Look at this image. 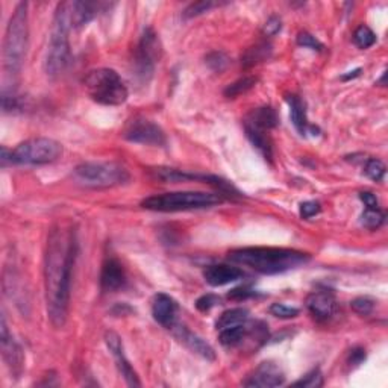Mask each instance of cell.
<instances>
[{
	"mask_svg": "<svg viewBox=\"0 0 388 388\" xmlns=\"http://www.w3.org/2000/svg\"><path fill=\"white\" fill-rule=\"evenodd\" d=\"M253 296H257V292L248 285L237 287V288H234V290H231L228 293V298L232 299V300H246V299L253 298Z\"/></svg>",
	"mask_w": 388,
	"mask_h": 388,
	"instance_id": "cell-37",
	"label": "cell"
},
{
	"mask_svg": "<svg viewBox=\"0 0 388 388\" xmlns=\"http://www.w3.org/2000/svg\"><path fill=\"white\" fill-rule=\"evenodd\" d=\"M359 199L363 201V203L365 205L367 209H378L379 208V201L378 197L370 193V192H363L359 193Z\"/></svg>",
	"mask_w": 388,
	"mask_h": 388,
	"instance_id": "cell-41",
	"label": "cell"
},
{
	"mask_svg": "<svg viewBox=\"0 0 388 388\" xmlns=\"http://www.w3.org/2000/svg\"><path fill=\"white\" fill-rule=\"evenodd\" d=\"M161 55L162 46L158 34L152 27H146L138 41L135 61H133L135 75L141 82H149V79L153 76L155 67H157L161 60Z\"/></svg>",
	"mask_w": 388,
	"mask_h": 388,
	"instance_id": "cell-9",
	"label": "cell"
},
{
	"mask_svg": "<svg viewBox=\"0 0 388 388\" xmlns=\"http://www.w3.org/2000/svg\"><path fill=\"white\" fill-rule=\"evenodd\" d=\"M220 2H213V0H202V2H196L192 3L188 6V8L183 11V16L187 18H192V17H197V16H202V14L208 12L209 10L216 8V6H220Z\"/></svg>",
	"mask_w": 388,
	"mask_h": 388,
	"instance_id": "cell-30",
	"label": "cell"
},
{
	"mask_svg": "<svg viewBox=\"0 0 388 388\" xmlns=\"http://www.w3.org/2000/svg\"><path fill=\"white\" fill-rule=\"evenodd\" d=\"M62 155V144L56 140L38 137L26 140L11 151L12 166H44L58 161Z\"/></svg>",
	"mask_w": 388,
	"mask_h": 388,
	"instance_id": "cell-8",
	"label": "cell"
},
{
	"mask_svg": "<svg viewBox=\"0 0 388 388\" xmlns=\"http://www.w3.org/2000/svg\"><path fill=\"white\" fill-rule=\"evenodd\" d=\"M244 122L252 126H257L259 129L270 131L279 125V117L278 112L272 107H261L250 111L249 116L244 118Z\"/></svg>",
	"mask_w": 388,
	"mask_h": 388,
	"instance_id": "cell-21",
	"label": "cell"
},
{
	"mask_svg": "<svg viewBox=\"0 0 388 388\" xmlns=\"http://www.w3.org/2000/svg\"><path fill=\"white\" fill-rule=\"evenodd\" d=\"M249 320V311L244 308H232L224 311L216 323L217 331L222 329H228V328H234L238 326V324H243Z\"/></svg>",
	"mask_w": 388,
	"mask_h": 388,
	"instance_id": "cell-25",
	"label": "cell"
},
{
	"mask_svg": "<svg viewBox=\"0 0 388 388\" xmlns=\"http://www.w3.org/2000/svg\"><path fill=\"white\" fill-rule=\"evenodd\" d=\"M296 41H298V44L302 46V47H307V49H311V51H317V52H322L324 46L320 43L319 40H317L314 35H311L309 32H299L298 34V38H296Z\"/></svg>",
	"mask_w": 388,
	"mask_h": 388,
	"instance_id": "cell-35",
	"label": "cell"
},
{
	"mask_svg": "<svg viewBox=\"0 0 388 388\" xmlns=\"http://www.w3.org/2000/svg\"><path fill=\"white\" fill-rule=\"evenodd\" d=\"M270 314L278 317V319H294L299 315V309L284 305V303H273L270 307Z\"/></svg>",
	"mask_w": 388,
	"mask_h": 388,
	"instance_id": "cell-34",
	"label": "cell"
},
{
	"mask_svg": "<svg viewBox=\"0 0 388 388\" xmlns=\"http://www.w3.org/2000/svg\"><path fill=\"white\" fill-rule=\"evenodd\" d=\"M73 179L87 188H112L128 183L131 174L118 162H83L73 170Z\"/></svg>",
	"mask_w": 388,
	"mask_h": 388,
	"instance_id": "cell-7",
	"label": "cell"
},
{
	"mask_svg": "<svg viewBox=\"0 0 388 388\" xmlns=\"http://www.w3.org/2000/svg\"><path fill=\"white\" fill-rule=\"evenodd\" d=\"M244 276V273L235 266L228 264H213L208 266L203 272V278L211 287H223L240 281Z\"/></svg>",
	"mask_w": 388,
	"mask_h": 388,
	"instance_id": "cell-18",
	"label": "cell"
},
{
	"mask_svg": "<svg viewBox=\"0 0 388 388\" xmlns=\"http://www.w3.org/2000/svg\"><path fill=\"white\" fill-rule=\"evenodd\" d=\"M126 284V273L123 266L116 258H108L102 266L101 288L107 293L122 290Z\"/></svg>",
	"mask_w": 388,
	"mask_h": 388,
	"instance_id": "cell-16",
	"label": "cell"
},
{
	"mask_svg": "<svg viewBox=\"0 0 388 388\" xmlns=\"http://www.w3.org/2000/svg\"><path fill=\"white\" fill-rule=\"evenodd\" d=\"M231 263L246 266L263 274H278L309 261L308 253L284 248H243L228 253Z\"/></svg>",
	"mask_w": 388,
	"mask_h": 388,
	"instance_id": "cell-2",
	"label": "cell"
},
{
	"mask_svg": "<svg viewBox=\"0 0 388 388\" xmlns=\"http://www.w3.org/2000/svg\"><path fill=\"white\" fill-rule=\"evenodd\" d=\"M281 27H282L281 18L276 17V16H272V17L266 22L263 32H264L266 37H274V35H276V34L281 31Z\"/></svg>",
	"mask_w": 388,
	"mask_h": 388,
	"instance_id": "cell-39",
	"label": "cell"
},
{
	"mask_svg": "<svg viewBox=\"0 0 388 388\" xmlns=\"http://www.w3.org/2000/svg\"><path fill=\"white\" fill-rule=\"evenodd\" d=\"M257 82H258V77L244 76V77H242V79L229 83V86L224 88L223 94H224V97H228V99H235L238 96L248 93L249 90H252L253 87L257 86Z\"/></svg>",
	"mask_w": 388,
	"mask_h": 388,
	"instance_id": "cell-26",
	"label": "cell"
},
{
	"mask_svg": "<svg viewBox=\"0 0 388 388\" xmlns=\"http://www.w3.org/2000/svg\"><path fill=\"white\" fill-rule=\"evenodd\" d=\"M83 86L91 101L107 107H118L128 101L129 91L122 77L112 68H96L86 76Z\"/></svg>",
	"mask_w": 388,
	"mask_h": 388,
	"instance_id": "cell-6",
	"label": "cell"
},
{
	"mask_svg": "<svg viewBox=\"0 0 388 388\" xmlns=\"http://www.w3.org/2000/svg\"><path fill=\"white\" fill-rule=\"evenodd\" d=\"M384 222H385V214L379 208L378 209H367L365 208V211L361 216V224L364 228L370 229V231L380 228L384 224Z\"/></svg>",
	"mask_w": 388,
	"mask_h": 388,
	"instance_id": "cell-27",
	"label": "cell"
},
{
	"mask_svg": "<svg viewBox=\"0 0 388 388\" xmlns=\"http://www.w3.org/2000/svg\"><path fill=\"white\" fill-rule=\"evenodd\" d=\"M217 305H220V298H218V296H216V294H211V293L203 294L196 300V308L199 309L201 313H208Z\"/></svg>",
	"mask_w": 388,
	"mask_h": 388,
	"instance_id": "cell-36",
	"label": "cell"
},
{
	"mask_svg": "<svg viewBox=\"0 0 388 388\" xmlns=\"http://www.w3.org/2000/svg\"><path fill=\"white\" fill-rule=\"evenodd\" d=\"M102 2H72V23L73 27L87 26L99 12L107 8Z\"/></svg>",
	"mask_w": 388,
	"mask_h": 388,
	"instance_id": "cell-19",
	"label": "cell"
},
{
	"mask_svg": "<svg viewBox=\"0 0 388 388\" xmlns=\"http://www.w3.org/2000/svg\"><path fill=\"white\" fill-rule=\"evenodd\" d=\"M172 329H173L176 338H178L181 343L185 344L187 348L193 352V354L205 358V359H208V361H214L216 352L205 340H203V338H201L199 335H196L194 333H192V331H190L188 328L181 326V324H176V323H174V326Z\"/></svg>",
	"mask_w": 388,
	"mask_h": 388,
	"instance_id": "cell-17",
	"label": "cell"
},
{
	"mask_svg": "<svg viewBox=\"0 0 388 388\" xmlns=\"http://www.w3.org/2000/svg\"><path fill=\"white\" fill-rule=\"evenodd\" d=\"M320 209H322V207H320L319 202H315V201L303 202L300 205V217L308 220V218H313L314 216L319 214Z\"/></svg>",
	"mask_w": 388,
	"mask_h": 388,
	"instance_id": "cell-38",
	"label": "cell"
},
{
	"mask_svg": "<svg viewBox=\"0 0 388 388\" xmlns=\"http://www.w3.org/2000/svg\"><path fill=\"white\" fill-rule=\"evenodd\" d=\"M307 308L317 322L324 323L337 313V300L328 292H314L307 298Z\"/></svg>",
	"mask_w": 388,
	"mask_h": 388,
	"instance_id": "cell-14",
	"label": "cell"
},
{
	"mask_svg": "<svg viewBox=\"0 0 388 388\" xmlns=\"http://www.w3.org/2000/svg\"><path fill=\"white\" fill-rule=\"evenodd\" d=\"M2 355L6 365L10 367L11 373L16 378H18L20 373L23 370V352L22 348L16 343L14 340L10 329H8V324H6V319L5 315H2Z\"/></svg>",
	"mask_w": 388,
	"mask_h": 388,
	"instance_id": "cell-13",
	"label": "cell"
},
{
	"mask_svg": "<svg viewBox=\"0 0 388 388\" xmlns=\"http://www.w3.org/2000/svg\"><path fill=\"white\" fill-rule=\"evenodd\" d=\"M385 164L380 159L378 158H370L369 161L365 162V167H364V173L369 176L372 181L375 182H380L385 178Z\"/></svg>",
	"mask_w": 388,
	"mask_h": 388,
	"instance_id": "cell-29",
	"label": "cell"
},
{
	"mask_svg": "<svg viewBox=\"0 0 388 388\" xmlns=\"http://www.w3.org/2000/svg\"><path fill=\"white\" fill-rule=\"evenodd\" d=\"M272 56V44L267 41H261V43L249 47L242 56V66L244 68H250L253 66L259 64V62L267 61Z\"/></svg>",
	"mask_w": 388,
	"mask_h": 388,
	"instance_id": "cell-23",
	"label": "cell"
},
{
	"mask_svg": "<svg viewBox=\"0 0 388 388\" xmlns=\"http://www.w3.org/2000/svg\"><path fill=\"white\" fill-rule=\"evenodd\" d=\"M176 314H178V303L166 293H158L152 299V315L155 322L161 326L172 329L176 323Z\"/></svg>",
	"mask_w": 388,
	"mask_h": 388,
	"instance_id": "cell-15",
	"label": "cell"
},
{
	"mask_svg": "<svg viewBox=\"0 0 388 388\" xmlns=\"http://www.w3.org/2000/svg\"><path fill=\"white\" fill-rule=\"evenodd\" d=\"M250 329L252 328L249 326L248 322L234 328L222 329L218 331V340H220L224 348H234V346H238L244 341V338L250 334Z\"/></svg>",
	"mask_w": 388,
	"mask_h": 388,
	"instance_id": "cell-24",
	"label": "cell"
},
{
	"mask_svg": "<svg viewBox=\"0 0 388 388\" xmlns=\"http://www.w3.org/2000/svg\"><path fill=\"white\" fill-rule=\"evenodd\" d=\"M244 131H246V137L249 138L253 147H255L266 159L270 161L273 157V144L267 131L259 129L257 126H252L246 122H244Z\"/></svg>",
	"mask_w": 388,
	"mask_h": 388,
	"instance_id": "cell-20",
	"label": "cell"
},
{
	"mask_svg": "<svg viewBox=\"0 0 388 388\" xmlns=\"http://www.w3.org/2000/svg\"><path fill=\"white\" fill-rule=\"evenodd\" d=\"M105 343H107L108 349L111 350V355L114 357V361L117 369L120 372V375L123 376V379L126 380V384L129 387H140L141 383L138 379L137 372L132 369V365L129 364L128 358L125 355V349H123V343H122V338L114 331H108L107 334H105Z\"/></svg>",
	"mask_w": 388,
	"mask_h": 388,
	"instance_id": "cell-11",
	"label": "cell"
},
{
	"mask_svg": "<svg viewBox=\"0 0 388 388\" xmlns=\"http://www.w3.org/2000/svg\"><path fill=\"white\" fill-rule=\"evenodd\" d=\"M285 383V375L278 364L272 361L261 363L250 375L243 380L244 387L250 388H273Z\"/></svg>",
	"mask_w": 388,
	"mask_h": 388,
	"instance_id": "cell-12",
	"label": "cell"
},
{
	"mask_svg": "<svg viewBox=\"0 0 388 388\" xmlns=\"http://www.w3.org/2000/svg\"><path fill=\"white\" fill-rule=\"evenodd\" d=\"M365 359V350L361 348H355L350 350L349 358H348V364L350 367H358Z\"/></svg>",
	"mask_w": 388,
	"mask_h": 388,
	"instance_id": "cell-40",
	"label": "cell"
},
{
	"mask_svg": "<svg viewBox=\"0 0 388 388\" xmlns=\"http://www.w3.org/2000/svg\"><path fill=\"white\" fill-rule=\"evenodd\" d=\"M207 64L211 70L220 73L228 67L229 58L227 56V53H223V52H213L207 56Z\"/></svg>",
	"mask_w": 388,
	"mask_h": 388,
	"instance_id": "cell-33",
	"label": "cell"
},
{
	"mask_svg": "<svg viewBox=\"0 0 388 388\" xmlns=\"http://www.w3.org/2000/svg\"><path fill=\"white\" fill-rule=\"evenodd\" d=\"M123 137L132 143L146 146H164L167 143L164 131L146 118H135L129 122L123 132Z\"/></svg>",
	"mask_w": 388,
	"mask_h": 388,
	"instance_id": "cell-10",
	"label": "cell"
},
{
	"mask_svg": "<svg viewBox=\"0 0 388 388\" xmlns=\"http://www.w3.org/2000/svg\"><path fill=\"white\" fill-rule=\"evenodd\" d=\"M29 41V25H27V3L16 6L10 23L6 26L3 41V68L8 76H17L22 72Z\"/></svg>",
	"mask_w": 388,
	"mask_h": 388,
	"instance_id": "cell-3",
	"label": "cell"
},
{
	"mask_svg": "<svg viewBox=\"0 0 388 388\" xmlns=\"http://www.w3.org/2000/svg\"><path fill=\"white\" fill-rule=\"evenodd\" d=\"M72 23V2H62L55 11L53 26L49 43L44 68L51 77H56L64 72L70 60V29Z\"/></svg>",
	"mask_w": 388,
	"mask_h": 388,
	"instance_id": "cell-4",
	"label": "cell"
},
{
	"mask_svg": "<svg viewBox=\"0 0 388 388\" xmlns=\"http://www.w3.org/2000/svg\"><path fill=\"white\" fill-rule=\"evenodd\" d=\"M359 72H361V68H357V70H354V72H349V75L343 76V79L346 81V79H350V77H357L359 75Z\"/></svg>",
	"mask_w": 388,
	"mask_h": 388,
	"instance_id": "cell-42",
	"label": "cell"
},
{
	"mask_svg": "<svg viewBox=\"0 0 388 388\" xmlns=\"http://www.w3.org/2000/svg\"><path fill=\"white\" fill-rule=\"evenodd\" d=\"M77 235L73 228L58 224L49 232L44 258V287L47 314L55 328L67 322L73 267L77 258Z\"/></svg>",
	"mask_w": 388,
	"mask_h": 388,
	"instance_id": "cell-1",
	"label": "cell"
},
{
	"mask_svg": "<svg viewBox=\"0 0 388 388\" xmlns=\"http://www.w3.org/2000/svg\"><path fill=\"white\" fill-rule=\"evenodd\" d=\"M287 103L290 107V117L292 122L294 125L296 131H298L300 135H307L308 129L311 128L308 123L307 118V109H305V103L300 101V97L298 96H287Z\"/></svg>",
	"mask_w": 388,
	"mask_h": 388,
	"instance_id": "cell-22",
	"label": "cell"
},
{
	"mask_svg": "<svg viewBox=\"0 0 388 388\" xmlns=\"http://www.w3.org/2000/svg\"><path fill=\"white\" fill-rule=\"evenodd\" d=\"M296 387H303V388H320L323 387V375L319 369H314L308 372L305 376L300 378L299 380L294 383Z\"/></svg>",
	"mask_w": 388,
	"mask_h": 388,
	"instance_id": "cell-31",
	"label": "cell"
},
{
	"mask_svg": "<svg viewBox=\"0 0 388 388\" xmlns=\"http://www.w3.org/2000/svg\"><path fill=\"white\" fill-rule=\"evenodd\" d=\"M354 43L359 49H369L376 43V35L369 26H359L354 34Z\"/></svg>",
	"mask_w": 388,
	"mask_h": 388,
	"instance_id": "cell-28",
	"label": "cell"
},
{
	"mask_svg": "<svg viewBox=\"0 0 388 388\" xmlns=\"http://www.w3.org/2000/svg\"><path fill=\"white\" fill-rule=\"evenodd\" d=\"M350 308L359 315H370L375 309V300L367 298V296H361L350 302Z\"/></svg>",
	"mask_w": 388,
	"mask_h": 388,
	"instance_id": "cell-32",
	"label": "cell"
},
{
	"mask_svg": "<svg viewBox=\"0 0 388 388\" xmlns=\"http://www.w3.org/2000/svg\"><path fill=\"white\" fill-rule=\"evenodd\" d=\"M224 197L218 193L207 192H174L151 196L141 202V207L159 213H178V211H192L211 208L223 203Z\"/></svg>",
	"mask_w": 388,
	"mask_h": 388,
	"instance_id": "cell-5",
	"label": "cell"
}]
</instances>
